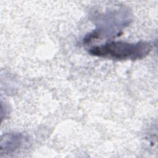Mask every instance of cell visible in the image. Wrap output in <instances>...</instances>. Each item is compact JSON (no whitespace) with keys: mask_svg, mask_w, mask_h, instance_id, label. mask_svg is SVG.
Here are the masks:
<instances>
[{"mask_svg":"<svg viewBox=\"0 0 158 158\" xmlns=\"http://www.w3.org/2000/svg\"><path fill=\"white\" fill-rule=\"evenodd\" d=\"M152 45L148 41H141L135 43L112 41L92 48L91 55L116 60H137L146 57L152 50Z\"/></svg>","mask_w":158,"mask_h":158,"instance_id":"cell-1","label":"cell"},{"mask_svg":"<svg viewBox=\"0 0 158 158\" xmlns=\"http://www.w3.org/2000/svg\"><path fill=\"white\" fill-rule=\"evenodd\" d=\"M23 136L20 133H11L4 135L1 139L0 153L9 154L15 152L22 144Z\"/></svg>","mask_w":158,"mask_h":158,"instance_id":"cell-2","label":"cell"}]
</instances>
